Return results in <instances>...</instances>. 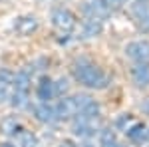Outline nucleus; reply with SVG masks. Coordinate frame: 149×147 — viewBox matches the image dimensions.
<instances>
[{
  "label": "nucleus",
  "mask_w": 149,
  "mask_h": 147,
  "mask_svg": "<svg viewBox=\"0 0 149 147\" xmlns=\"http://www.w3.org/2000/svg\"><path fill=\"white\" fill-rule=\"evenodd\" d=\"M72 131L74 135H80V137H90L95 131V119H88V117H81L78 115L72 123Z\"/></svg>",
  "instance_id": "39448f33"
},
{
  "label": "nucleus",
  "mask_w": 149,
  "mask_h": 147,
  "mask_svg": "<svg viewBox=\"0 0 149 147\" xmlns=\"http://www.w3.org/2000/svg\"><path fill=\"white\" fill-rule=\"evenodd\" d=\"M36 93H38V100H40L42 103H50V100L56 95L52 79L44 76V78L40 79V84H38V90H36Z\"/></svg>",
  "instance_id": "6e6552de"
},
{
  "label": "nucleus",
  "mask_w": 149,
  "mask_h": 147,
  "mask_svg": "<svg viewBox=\"0 0 149 147\" xmlns=\"http://www.w3.org/2000/svg\"><path fill=\"white\" fill-rule=\"evenodd\" d=\"M145 139H147V141H149V129H147V133H145Z\"/></svg>",
  "instance_id": "a878e982"
},
{
  "label": "nucleus",
  "mask_w": 149,
  "mask_h": 147,
  "mask_svg": "<svg viewBox=\"0 0 149 147\" xmlns=\"http://www.w3.org/2000/svg\"><path fill=\"white\" fill-rule=\"evenodd\" d=\"M125 56L137 64H149V42L135 40L125 46Z\"/></svg>",
  "instance_id": "f03ea898"
},
{
  "label": "nucleus",
  "mask_w": 149,
  "mask_h": 147,
  "mask_svg": "<svg viewBox=\"0 0 149 147\" xmlns=\"http://www.w3.org/2000/svg\"><path fill=\"white\" fill-rule=\"evenodd\" d=\"M14 90L30 91V74L28 72H18L14 76Z\"/></svg>",
  "instance_id": "f3484780"
},
{
  "label": "nucleus",
  "mask_w": 149,
  "mask_h": 147,
  "mask_svg": "<svg viewBox=\"0 0 149 147\" xmlns=\"http://www.w3.org/2000/svg\"><path fill=\"white\" fill-rule=\"evenodd\" d=\"M131 78L137 88H149V64H137L131 70Z\"/></svg>",
  "instance_id": "9d476101"
},
{
  "label": "nucleus",
  "mask_w": 149,
  "mask_h": 147,
  "mask_svg": "<svg viewBox=\"0 0 149 147\" xmlns=\"http://www.w3.org/2000/svg\"><path fill=\"white\" fill-rule=\"evenodd\" d=\"M84 12L93 20H102V18H105L109 14V4L105 0H90L84 6Z\"/></svg>",
  "instance_id": "20e7f679"
},
{
  "label": "nucleus",
  "mask_w": 149,
  "mask_h": 147,
  "mask_svg": "<svg viewBox=\"0 0 149 147\" xmlns=\"http://www.w3.org/2000/svg\"><path fill=\"white\" fill-rule=\"evenodd\" d=\"M141 109H143L145 113H149V98H147V100H145L143 103H141Z\"/></svg>",
  "instance_id": "5701e85b"
},
{
  "label": "nucleus",
  "mask_w": 149,
  "mask_h": 147,
  "mask_svg": "<svg viewBox=\"0 0 149 147\" xmlns=\"http://www.w3.org/2000/svg\"><path fill=\"white\" fill-rule=\"evenodd\" d=\"M74 78L80 82L81 86L86 88H92V90H103L109 86V76L103 72L100 66H95L88 60H80L74 64Z\"/></svg>",
  "instance_id": "f257e3e1"
},
{
  "label": "nucleus",
  "mask_w": 149,
  "mask_h": 147,
  "mask_svg": "<svg viewBox=\"0 0 149 147\" xmlns=\"http://www.w3.org/2000/svg\"><path fill=\"white\" fill-rule=\"evenodd\" d=\"M18 129H20V123L14 115H8L0 121V133H4V135H14Z\"/></svg>",
  "instance_id": "dca6fc26"
},
{
  "label": "nucleus",
  "mask_w": 149,
  "mask_h": 147,
  "mask_svg": "<svg viewBox=\"0 0 149 147\" xmlns=\"http://www.w3.org/2000/svg\"><path fill=\"white\" fill-rule=\"evenodd\" d=\"M133 14H135V18H137L139 26H141L143 30H149V2L137 0V2L133 4Z\"/></svg>",
  "instance_id": "1a4fd4ad"
},
{
  "label": "nucleus",
  "mask_w": 149,
  "mask_h": 147,
  "mask_svg": "<svg viewBox=\"0 0 149 147\" xmlns=\"http://www.w3.org/2000/svg\"><path fill=\"white\" fill-rule=\"evenodd\" d=\"M102 20H93V18H90V20H86L84 22V30H81V36L84 38H95V36L102 34Z\"/></svg>",
  "instance_id": "2eb2a0df"
},
{
  "label": "nucleus",
  "mask_w": 149,
  "mask_h": 147,
  "mask_svg": "<svg viewBox=\"0 0 149 147\" xmlns=\"http://www.w3.org/2000/svg\"><path fill=\"white\" fill-rule=\"evenodd\" d=\"M58 147H78V145H76L74 141H70V139H66V141H62V143H60Z\"/></svg>",
  "instance_id": "4be33fe9"
},
{
  "label": "nucleus",
  "mask_w": 149,
  "mask_h": 147,
  "mask_svg": "<svg viewBox=\"0 0 149 147\" xmlns=\"http://www.w3.org/2000/svg\"><path fill=\"white\" fill-rule=\"evenodd\" d=\"M107 4H111V6H119L121 2H125V0H105Z\"/></svg>",
  "instance_id": "b1692460"
},
{
  "label": "nucleus",
  "mask_w": 149,
  "mask_h": 147,
  "mask_svg": "<svg viewBox=\"0 0 149 147\" xmlns=\"http://www.w3.org/2000/svg\"><path fill=\"white\" fill-rule=\"evenodd\" d=\"M28 95H30V91L14 90L12 91V105L14 107H26L28 105Z\"/></svg>",
  "instance_id": "6ab92c4d"
},
{
  "label": "nucleus",
  "mask_w": 149,
  "mask_h": 147,
  "mask_svg": "<svg viewBox=\"0 0 149 147\" xmlns=\"http://www.w3.org/2000/svg\"><path fill=\"white\" fill-rule=\"evenodd\" d=\"M56 111H58V117H62V119H70L72 115H78V107H76L74 98H64L56 105Z\"/></svg>",
  "instance_id": "9b49d317"
},
{
  "label": "nucleus",
  "mask_w": 149,
  "mask_h": 147,
  "mask_svg": "<svg viewBox=\"0 0 149 147\" xmlns=\"http://www.w3.org/2000/svg\"><path fill=\"white\" fill-rule=\"evenodd\" d=\"M131 125H133V115H129V113H121L115 119V129H119V131H127Z\"/></svg>",
  "instance_id": "aec40b11"
},
{
  "label": "nucleus",
  "mask_w": 149,
  "mask_h": 147,
  "mask_svg": "<svg viewBox=\"0 0 149 147\" xmlns=\"http://www.w3.org/2000/svg\"><path fill=\"white\" fill-rule=\"evenodd\" d=\"M34 113H36V119L42 121V123H54L58 119V111L54 105L50 103H40L34 107Z\"/></svg>",
  "instance_id": "0eeeda50"
},
{
  "label": "nucleus",
  "mask_w": 149,
  "mask_h": 147,
  "mask_svg": "<svg viewBox=\"0 0 149 147\" xmlns=\"http://www.w3.org/2000/svg\"><path fill=\"white\" fill-rule=\"evenodd\" d=\"M100 145L102 147H119L117 137H115V131H111V129H102V133H100Z\"/></svg>",
  "instance_id": "a211bd4d"
},
{
  "label": "nucleus",
  "mask_w": 149,
  "mask_h": 147,
  "mask_svg": "<svg viewBox=\"0 0 149 147\" xmlns=\"http://www.w3.org/2000/svg\"><path fill=\"white\" fill-rule=\"evenodd\" d=\"M12 88H14V74L8 70H0V103L12 98Z\"/></svg>",
  "instance_id": "423d86ee"
},
{
  "label": "nucleus",
  "mask_w": 149,
  "mask_h": 147,
  "mask_svg": "<svg viewBox=\"0 0 149 147\" xmlns=\"http://www.w3.org/2000/svg\"><path fill=\"white\" fill-rule=\"evenodd\" d=\"M52 24L60 32H72L76 28V16L68 8H56L52 12Z\"/></svg>",
  "instance_id": "7ed1b4c3"
},
{
  "label": "nucleus",
  "mask_w": 149,
  "mask_h": 147,
  "mask_svg": "<svg viewBox=\"0 0 149 147\" xmlns=\"http://www.w3.org/2000/svg\"><path fill=\"white\" fill-rule=\"evenodd\" d=\"M0 147H16V145H12V143H0Z\"/></svg>",
  "instance_id": "393cba45"
},
{
  "label": "nucleus",
  "mask_w": 149,
  "mask_h": 147,
  "mask_svg": "<svg viewBox=\"0 0 149 147\" xmlns=\"http://www.w3.org/2000/svg\"><path fill=\"white\" fill-rule=\"evenodd\" d=\"M145 133H147V127H145L143 123H133L125 131L127 139L133 141V143H143V141H147V139H145Z\"/></svg>",
  "instance_id": "4468645a"
},
{
  "label": "nucleus",
  "mask_w": 149,
  "mask_h": 147,
  "mask_svg": "<svg viewBox=\"0 0 149 147\" xmlns=\"http://www.w3.org/2000/svg\"><path fill=\"white\" fill-rule=\"evenodd\" d=\"M36 28H38V20H36L34 16H22V18L16 20V32L22 36L32 34Z\"/></svg>",
  "instance_id": "ddd939ff"
},
{
  "label": "nucleus",
  "mask_w": 149,
  "mask_h": 147,
  "mask_svg": "<svg viewBox=\"0 0 149 147\" xmlns=\"http://www.w3.org/2000/svg\"><path fill=\"white\" fill-rule=\"evenodd\" d=\"M119 147H121V145H119Z\"/></svg>",
  "instance_id": "bb28decb"
},
{
  "label": "nucleus",
  "mask_w": 149,
  "mask_h": 147,
  "mask_svg": "<svg viewBox=\"0 0 149 147\" xmlns=\"http://www.w3.org/2000/svg\"><path fill=\"white\" fill-rule=\"evenodd\" d=\"M14 145L16 147H38V141H36V137H34L32 131L20 127V129L14 133Z\"/></svg>",
  "instance_id": "f8f14e48"
},
{
  "label": "nucleus",
  "mask_w": 149,
  "mask_h": 147,
  "mask_svg": "<svg viewBox=\"0 0 149 147\" xmlns=\"http://www.w3.org/2000/svg\"><path fill=\"white\" fill-rule=\"evenodd\" d=\"M68 88H70V84H68V79H66V78H60L56 84H54V91H56L58 95L66 93V91H68Z\"/></svg>",
  "instance_id": "412c9836"
}]
</instances>
